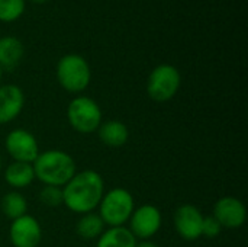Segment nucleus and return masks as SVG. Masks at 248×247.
Here are the masks:
<instances>
[{
  "label": "nucleus",
  "mask_w": 248,
  "mask_h": 247,
  "mask_svg": "<svg viewBox=\"0 0 248 247\" xmlns=\"http://www.w3.org/2000/svg\"><path fill=\"white\" fill-rule=\"evenodd\" d=\"M105 194V182L96 170H81L62 186V204L76 214L93 213Z\"/></svg>",
  "instance_id": "f257e3e1"
},
{
  "label": "nucleus",
  "mask_w": 248,
  "mask_h": 247,
  "mask_svg": "<svg viewBox=\"0 0 248 247\" xmlns=\"http://www.w3.org/2000/svg\"><path fill=\"white\" fill-rule=\"evenodd\" d=\"M35 179L44 185L62 188L77 172L76 160L62 150H46L32 163Z\"/></svg>",
  "instance_id": "f03ea898"
},
{
  "label": "nucleus",
  "mask_w": 248,
  "mask_h": 247,
  "mask_svg": "<svg viewBox=\"0 0 248 247\" xmlns=\"http://www.w3.org/2000/svg\"><path fill=\"white\" fill-rule=\"evenodd\" d=\"M97 208L105 226L121 227L129 221L135 210V201L128 189L113 188L103 194Z\"/></svg>",
  "instance_id": "7ed1b4c3"
},
{
  "label": "nucleus",
  "mask_w": 248,
  "mask_h": 247,
  "mask_svg": "<svg viewBox=\"0 0 248 247\" xmlns=\"http://www.w3.org/2000/svg\"><path fill=\"white\" fill-rule=\"evenodd\" d=\"M57 80L70 93H81L92 80V70L87 60L78 54H67L57 64Z\"/></svg>",
  "instance_id": "20e7f679"
},
{
  "label": "nucleus",
  "mask_w": 248,
  "mask_h": 247,
  "mask_svg": "<svg viewBox=\"0 0 248 247\" xmlns=\"http://www.w3.org/2000/svg\"><path fill=\"white\" fill-rule=\"evenodd\" d=\"M67 119L74 131L80 134H93L103 122V114L94 99L77 96L67 106Z\"/></svg>",
  "instance_id": "39448f33"
},
{
  "label": "nucleus",
  "mask_w": 248,
  "mask_h": 247,
  "mask_svg": "<svg viewBox=\"0 0 248 247\" xmlns=\"http://www.w3.org/2000/svg\"><path fill=\"white\" fill-rule=\"evenodd\" d=\"M182 84L180 71L171 64H160L148 76L147 80V93L148 96L158 103L171 100Z\"/></svg>",
  "instance_id": "423d86ee"
},
{
  "label": "nucleus",
  "mask_w": 248,
  "mask_h": 247,
  "mask_svg": "<svg viewBox=\"0 0 248 247\" xmlns=\"http://www.w3.org/2000/svg\"><path fill=\"white\" fill-rule=\"evenodd\" d=\"M128 229L137 240H150L154 237L163 224V217L155 205L145 204L134 210Z\"/></svg>",
  "instance_id": "0eeeda50"
},
{
  "label": "nucleus",
  "mask_w": 248,
  "mask_h": 247,
  "mask_svg": "<svg viewBox=\"0 0 248 247\" xmlns=\"http://www.w3.org/2000/svg\"><path fill=\"white\" fill-rule=\"evenodd\" d=\"M4 147L13 162L33 163L38 157L39 144L32 132L23 128H16L6 135Z\"/></svg>",
  "instance_id": "6e6552de"
},
{
  "label": "nucleus",
  "mask_w": 248,
  "mask_h": 247,
  "mask_svg": "<svg viewBox=\"0 0 248 247\" xmlns=\"http://www.w3.org/2000/svg\"><path fill=\"white\" fill-rule=\"evenodd\" d=\"M9 239L13 247H38L42 240L39 221L29 214L13 220L9 227Z\"/></svg>",
  "instance_id": "1a4fd4ad"
},
{
  "label": "nucleus",
  "mask_w": 248,
  "mask_h": 247,
  "mask_svg": "<svg viewBox=\"0 0 248 247\" xmlns=\"http://www.w3.org/2000/svg\"><path fill=\"white\" fill-rule=\"evenodd\" d=\"M174 229L177 234L186 242H195L202 237L203 214L192 204L180 205L173 217Z\"/></svg>",
  "instance_id": "9d476101"
},
{
  "label": "nucleus",
  "mask_w": 248,
  "mask_h": 247,
  "mask_svg": "<svg viewBox=\"0 0 248 247\" xmlns=\"http://www.w3.org/2000/svg\"><path fill=\"white\" fill-rule=\"evenodd\" d=\"M212 215L218 220L222 229H240L247 221L246 204L235 197H222L214 205Z\"/></svg>",
  "instance_id": "9b49d317"
},
{
  "label": "nucleus",
  "mask_w": 248,
  "mask_h": 247,
  "mask_svg": "<svg viewBox=\"0 0 248 247\" xmlns=\"http://www.w3.org/2000/svg\"><path fill=\"white\" fill-rule=\"evenodd\" d=\"M25 105V95L16 84L0 86V124H9L16 119Z\"/></svg>",
  "instance_id": "f8f14e48"
},
{
  "label": "nucleus",
  "mask_w": 248,
  "mask_h": 247,
  "mask_svg": "<svg viewBox=\"0 0 248 247\" xmlns=\"http://www.w3.org/2000/svg\"><path fill=\"white\" fill-rule=\"evenodd\" d=\"M97 135L99 140L112 148H118L126 144L128 138H129V130L128 127L116 119H110V121H105L100 124V127L97 128Z\"/></svg>",
  "instance_id": "ddd939ff"
},
{
  "label": "nucleus",
  "mask_w": 248,
  "mask_h": 247,
  "mask_svg": "<svg viewBox=\"0 0 248 247\" xmlns=\"http://www.w3.org/2000/svg\"><path fill=\"white\" fill-rule=\"evenodd\" d=\"M25 52L23 44L16 36L0 38V67L1 70H13L22 60Z\"/></svg>",
  "instance_id": "4468645a"
},
{
  "label": "nucleus",
  "mask_w": 248,
  "mask_h": 247,
  "mask_svg": "<svg viewBox=\"0 0 248 247\" xmlns=\"http://www.w3.org/2000/svg\"><path fill=\"white\" fill-rule=\"evenodd\" d=\"M4 181L9 186L16 189L29 186L35 181V172L32 163L12 162L4 170Z\"/></svg>",
  "instance_id": "2eb2a0df"
},
{
  "label": "nucleus",
  "mask_w": 248,
  "mask_h": 247,
  "mask_svg": "<svg viewBox=\"0 0 248 247\" xmlns=\"http://www.w3.org/2000/svg\"><path fill=\"white\" fill-rule=\"evenodd\" d=\"M137 242L128 227H109L99 236L96 247H135Z\"/></svg>",
  "instance_id": "dca6fc26"
},
{
  "label": "nucleus",
  "mask_w": 248,
  "mask_h": 247,
  "mask_svg": "<svg viewBox=\"0 0 248 247\" xmlns=\"http://www.w3.org/2000/svg\"><path fill=\"white\" fill-rule=\"evenodd\" d=\"M76 230L81 239L94 240V239H99V236L105 231V223L99 214L89 213V214L81 215V218L77 223Z\"/></svg>",
  "instance_id": "f3484780"
},
{
  "label": "nucleus",
  "mask_w": 248,
  "mask_h": 247,
  "mask_svg": "<svg viewBox=\"0 0 248 247\" xmlns=\"http://www.w3.org/2000/svg\"><path fill=\"white\" fill-rule=\"evenodd\" d=\"M0 208L1 213L9 218V220H16L22 215L26 214L28 211V202L25 199V197L17 192V191H10L7 192L0 202Z\"/></svg>",
  "instance_id": "a211bd4d"
},
{
  "label": "nucleus",
  "mask_w": 248,
  "mask_h": 247,
  "mask_svg": "<svg viewBox=\"0 0 248 247\" xmlns=\"http://www.w3.org/2000/svg\"><path fill=\"white\" fill-rule=\"evenodd\" d=\"M25 12V0H0V20L15 22Z\"/></svg>",
  "instance_id": "6ab92c4d"
},
{
  "label": "nucleus",
  "mask_w": 248,
  "mask_h": 247,
  "mask_svg": "<svg viewBox=\"0 0 248 247\" xmlns=\"http://www.w3.org/2000/svg\"><path fill=\"white\" fill-rule=\"evenodd\" d=\"M38 198L45 207L55 208L62 204V188L44 185V188L39 191Z\"/></svg>",
  "instance_id": "aec40b11"
},
{
  "label": "nucleus",
  "mask_w": 248,
  "mask_h": 247,
  "mask_svg": "<svg viewBox=\"0 0 248 247\" xmlns=\"http://www.w3.org/2000/svg\"><path fill=\"white\" fill-rule=\"evenodd\" d=\"M222 226L218 223V220L214 215L203 217V224H202V236L206 239H215L221 234Z\"/></svg>",
  "instance_id": "412c9836"
},
{
  "label": "nucleus",
  "mask_w": 248,
  "mask_h": 247,
  "mask_svg": "<svg viewBox=\"0 0 248 247\" xmlns=\"http://www.w3.org/2000/svg\"><path fill=\"white\" fill-rule=\"evenodd\" d=\"M135 247H160V246H158L157 243L151 242V240H140V242H137Z\"/></svg>",
  "instance_id": "4be33fe9"
},
{
  "label": "nucleus",
  "mask_w": 248,
  "mask_h": 247,
  "mask_svg": "<svg viewBox=\"0 0 248 247\" xmlns=\"http://www.w3.org/2000/svg\"><path fill=\"white\" fill-rule=\"evenodd\" d=\"M31 1H33V3H45L48 0H31Z\"/></svg>",
  "instance_id": "5701e85b"
},
{
  "label": "nucleus",
  "mask_w": 248,
  "mask_h": 247,
  "mask_svg": "<svg viewBox=\"0 0 248 247\" xmlns=\"http://www.w3.org/2000/svg\"><path fill=\"white\" fill-rule=\"evenodd\" d=\"M1 76H3V70H1V67H0V86H1Z\"/></svg>",
  "instance_id": "b1692460"
},
{
  "label": "nucleus",
  "mask_w": 248,
  "mask_h": 247,
  "mask_svg": "<svg viewBox=\"0 0 248 247\" xmlns=\"http://www.w3.org/2000/svg\"><path fill=\"white\" fill-rule=\"evenodd\" d=\"M0 170H1V157H0Z\"/></svg>",
  "instance_id": "393cba45"
}]
</instances>
